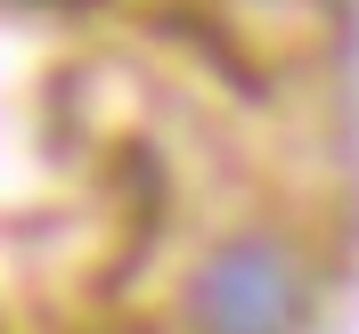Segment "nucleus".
I'll list each match as a JSON object with an SVG mask.
<instances>
[{
    "mask_svg": "<svg viewBox=\"0 0 359 334\" xmlns=\"http://www.w3.org/2000/svg\"><path fill=\"white\" fill-rule=\"evenodd\" d=\"M196 334H302L311 326V269L278 237H229L188 286Z\"/></svg>",
    "mask_w": 359,
    "mask_h": 334,
    "instance_id": "1",
    "label": "nucleus"
},
{
    "mask_svg": "<svg viewBox=\"0 0 359 334\" xmlns=\"http://www.w3.org/2000/svg\"><path fill=\"white\" fill-rule=\"evenodd\" d=\"M262 8H294V0H262Z\"/></svg>",
    "mask_w": 359,
    "mask_h": 334,
    "instance_id": "2",
    "label": "nucleus"
}]
</instances>
